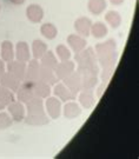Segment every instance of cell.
Segmentation results:
<instances>
[{"label": "cell", "mask_w": 139, "mask_h": 159, "mask_svg": "<svg viewBox=\"0 0 139 159\" xmlns=\"http://www.w3.org/2000/svg\"><path fill=\"white\" fill-rule=\"evenodd\" d=\"M77 71L81 75H99L100 66L93 47H85L79 53H75Z\"/></svg>", "instance_id": "obj_1"}, {"label": "cell", "mask_w": 139, "mask_h": 159, "mask_svg": "<svg viewBox=\"0 0 139 159\" xmlns=\"http://www.w3.org/2000/svg\"><path fill=\"white\" fill-rule=\"evenodd\" d=\"M26 106V116L24 121L27 125L32 126H41L48 124V116H47L46 111H45V106H44V102L41 98L34 97L32 98L29 102L25 104Z\"/></svg>", "instance_id": "obj_2"}, {"label": "cell", "mask_w": 139, "mask_h": 159, "mask_svg": "<svg viewBox=\"0 0 139 159\" xmlns=\"http://www.w3.org/2000/svg\"><path fill=\"white\" fill-rule=\"evenodd\" d=\"M32 98H34V91H33V81L23 80L20 86L16 91V100L26 104Z\"/></svg>", "instance_id": "obj_3"}, {"label": "cell", "mask_w": 139, "mask_h": 159, "mask_svg": "<svg viewBox=\"0 0 139 159\" xmlns=\"http://www.w3.org/2000/svg\"><path fill=\"white\" fill-rule=\"evenodd\" d=\"M94 52L98 60L109 57L117 52V41L114 39H109L103 43H99L94 47Z\"/></svg>", "instance_id": "obj_4"}, {"label": "cell", "mask_w": 139, "mask_h": 159, "mask_svg": "<svg viewBox=\"0 0 139 159\" xmlns=\"http://www.w3.org/2000/svg\"><path fill=\"white\" fill-rule=\"evenodd\" d=\"M45 111H46L47 116L52 119H58L61 114V102L59 100L57 97H47L45 102Z\"/></svg>", "instance_id": "obj_5"}, {"label": "cell", "mask_w": 139, "mask_h": 159, "mask_svg": "<svg viewBox=\"0 0 139 159\" xmlns=\"http://www.w3.org/2000/svg\"><path fill=\"white\" fill-rule=\"evenodd\" d=\"M6 107H7L8 114L11 116L13 121H17V123L24 121L25 116H26V107H25V105H24L23 102L14 100L10 105H7Z\"/></svg>", "instance_id": "obj_6"}, {"label": "cell", "mask_w": 139, "mask_h": 159, "mask_svg": "<svg viewBox=\"0 0 139 159\" xmlns=\"http://www.w3.org/2000/svg\"><path fill=\"white\" fill-rule=\"evenodd\" d=\"M61 81L64 83V85L69 89L70 91L72 93H74L75 96L81 91V75L78 71L72 72Z\"/></svg>", "instance_id": "obj_7"}, {"label": "cell", "mask_w": 139, "mask_h": 159, "mask_svg": "<svg viewBox=\"0 0 139 159\" xmlns=\"http://www.w3.org/2000/svg\"><path fill=\"white\" fill-rule=\"evenodd\" d=\"M75 71V63L71 60H65L57 64V66L54 68V73L58 80H64L67 75Z\"/></svg>", "instance_id": "obj_8"}, {"label": "cell", "mask_w": 139, "mask_h": 159, "mask_svg": "<svg viewBox=\"0 0 139 159\" xmlns=\"http://www.w3.org/2000/svg\"><path fill=\"white\" fill-rule=\"evenodd\" d=\"M54 87H53V93H54V97H57L60 102H71V100H75V96L74 93L70 91L69 89L64 85V83H57L54 84Z\"/></svg>", "instance_id": "obj_9"}, {"label": "cell", "mask_w": 139, "mask_h": 159, "mask_svg": "<svg viewBox=\"0 0 139 159\" xmlns=\"http://www.w3.org/2000/svg\"><path fill=\"white\" fill-rule=\"evenodd\" d=\"M7 72H10L11 74H13L14 77H17L19 80H25V72H26V63L19 61V60H11L7 63L6 66Z\"/></svg>", "instance_id": "obj_10"}, {"label": "cell", "mask_w": 139, "mask_h": 159, "mask_svg": "<svg viewBox=\"0 0 139 159\" xmlns=\"http://www.w3.org/2000/svg\"><path fill=\"white\" fill-rule=\"evenodd\" d=\"M91 26H92V20L87 17H80L74 21L75 32L84 38L91 35Z\"/></svg>", "instance_id": "obj_11"}, {"label": "cell", "mask_w": 139, "mask_h": 159, "mask_svg": "<svg viewBox=\"0 0 139 159\" xmlns=\"http://www.w3.org/2000/svg\"><path fill=\"white\" fill-rule=\"evenodd\" d=\"M39 70L40 63L38 59H29L26 63V72H25V80L29 81H37L39 79Z\"/></svg>", "instance_id": "obj_12"}, {"label": "cell", "mask_w": 139, "mask_h": 159, "mask_svg": "<svg viewBox=\"0 0 139 159\" xmlns=\"http://www.w3.org/2000/svg\"><path fill=\"white\" fill-rule=\"evenodd\" d=\"M26 17L31 23L39 24L44 19V10L38 4H32L26 8Z\"/></svg>", "instance_id": "obj_13"}, {"label": "cell", "mask_w": 139, "mask_h": 159, "mask_svg": "<svg viewBox=\"0 0 139 159\" xmlns=\"http://www.w3.org/2000/svg\"><path fill=\"white\" fill-rule=\"evenodd\" d=\"M14 58L23 61V63H27L31 59V52H29V46L26 41H19L16 45L14 48Z\"/></svg>", "instance_id": "obj_14"}, {"label": "cell", "mask_w": 139, "mask_h": 159, "mask_svg": "<svg viewBox=\"0 0 139 159\" xmlns=\"http://www.w3.org/2000/svg\"><path fill=\"white\" fill-rule=\"evenodd\" d=\"M67 44L74 53H79L86 47L87 41L86 38L81 37L79 34H70L67 37Z\"/></svg>", "instance_id": "obj_15"}, {"label": "cell", "mask_w": 139, "mask_h": 159, "mask_svg": "<svg viewBox=\"0 0 139 159\" xmlns=\"http://www.w3.org/2000/svg\"><path fill=\"white\" fill-rule=\"evenodd\" d=\"M21 84V80H19L17 77H14L13 74L10 72H5L0 77V85L11 90V91L16 92L18 90V87Z\"/></svg>", "instance_id": "obj_16"}, {"label": "cell", "mask_w": 139, "mask_h": 159, "mask_svg": "<svg viewBox=\"0 0 139 159\" xmlns=\"http://www.w3.org/2000/svg\"><path fill=\"white\" fill-rule=\"evenodd\" d=\"M63 113H64V117L66 119H74V118H78L81 114V107L74 102H66L64 108H61Z\"/></svg>", "instance_id": "obj_17"}, {"label": "cell", "mask_w": 139, "mask_h": 159, "mask_svg": "<svg viewBox=\"0 0 139 159\" xmlns=\"http://www.w3.org/2000/svg\"><path fill=\"white\" fill-rule=\"evenodd\" d=\"M33 91H34V97L41 98V99H46L47 97L51 96V85H48L47 83H44L41 80H37L33 83Z\"/></svg>", "instance_id": "obj_18"}, {"label": "cell", "mask_w": 139, "mask_h": 159, "mask_svg": "<svg viewBox=\"0 0 139 159\" xmlns=\"http://www.w3.org/2000/svg\"><path fill=\"white\" fill-rule=\"evenodd\" d=\"M79 102L84 108H91L96 102L94 90H83L79 92Z\"/></svg>", "instance_id": "obj_19"}, {"label": "cell", "mask_w": 139, "mask_h": 159, "mask_svg": "<svg viewBox=\"0 0 139 159\" xmlns=\"http://www.w3.org/2000/svg\"><path fill=\"white\" fill-rule=\"evenodd\" d=\"M44 83H47L48 85L53 86L54 84H57L59 80L58 78L56 77V73H54V70H51L48 67H45V66H41L40 65V70H39V79Z\"/></svg>", "instance_id": "obj_20"}, {"label": "cell", "mask_w": 139, "mask_h": 159, "mask_svg": "<svg viewBox=\"0 0 139 159\" xmlns=\"http://www.w3.org/2000/svg\"><path fill=\"white\" fill-rule=\"evenodd\" d=\"M1 60H4L5 63H8L14 59V47L10 40H4L1 43Z\"/></svg>", "instance_id": "obj_21"}, {"label": "cell", "mask_w": 139, "mask_h": 159, "mask_svg": "<svg viewBox=\"0 0 139 159\" xmlns=\"http://www.w3.org/2000/svg\"><path fill=\"white\" fill-rule=\"evenodd\" d=\"M106 7H107L106 0H88L87 2V8L93 16H100L105 12Z\"/></svg>", "instance_id": "obj_22"}, {"label": "cell", "mask_w": 139, "mask_h": 159, "mask_svg": "<svg viewBox=\"0 0 139 159\" xmlns=\"http://www.w3.org/2000/svg\"><path fill=\"white\" fill-rule=\"evenodd\" d=\"M47 50L48 48H47V44L45 41H43L40 39H35L32 43V53H31V56L33 57V59H38L39 60L45 54V52Z\"/></svg>", "instance_id": "obj_23"}, {"label": "cell", "mask_w": 139, "mask_h": 159, "mask_svg": "<svg viewBox=\"0 0 139 159\" xmlns=\"http://www.w3.org/2000/svg\"><path fill=\"white\" fill-rule=\"evenodd\" d=\"M39 60H40L41 66H45V67H48L51 68V70H54L56 66H57V64H58V58L56 56V53H53L50 50H47L45 52V54Z\"/></svg>", "instance_id": "obj_24"}, {"label": "cell", "mask_w": 139, "mask_h": 159, "mask_svg": "<svg viewBox=\"0 0 139 159\" xmlns=\"http://www.w3.org/2000/svg\"><path fill=\"white\" fill-rule=\"evenodd\" d=\"M109 33L107 26L101 21H97V23H92L91 26V35H93L96 39H103Z\"/></svg>", "instance_id": "obj_25"}, {"label": "cell", "mask_w": 139, "mask_h": 159, "mask_svg": "<svg viewBox=\"0 0 139 159\" xmlns=\"http://www.w3.org/2000/svg\"><path fill=\"white\" fill-rule=\"evenodd\" d=\"M105 21L113 30H116L122 25V16L117 11H109L105 14Z\"/></svg>", "instance_id": "obj_26"}, {"label": "cell", "mask_w": 139, "mask_h": 159, "mask_svg": "<svg viewBox=\"0 0 139 159\" xmlns=\"http://www.w3.org/2000/svg\"><path fill=\"white\" fill-rule=\"evenodd\" d=\"M40 33L44 38L48 40H53L57 35H58V29L56 27V25L51 23L43 24L40 27Z\"/></svg>", "instance_id": "obj_27"}, {"label": "cell", "mask_w": 139, "mask_h": 159, "mask_svg": "<svg viewBox=\"0 0 139 159\" xmlns=\"http://www.w3.org/2000/svg\"><path fill=\"white\" fill-rule=\"evenodd\" d=\"M98 75H81V91L83 90H94L98 86Z\"/></svg>", "instance_id": "obj_28"}, {"label": "cell", "mask_w": 139, "mask_h": 159, "mask_svg": "<svg viewBox=\"0 0 139 159\" xmlns=\"http://www.w3.org/2000/svg\"><path fill=\"white\" fill-rule=\"evenodd\" d=\"M14 100H16L14 92L0 85V104H2L4 106H7L11 102H14Z\"/></svg>", "instance_id": "obj_29"}, {"label": "cell", "mask_w": 139, "mask_h": 159, "mask_svg": "<svg viewBox=\"0 0 139 159\" xmlns=\"http://www.w3.org/2000/svg\"><path fill=\"white\" fill-rule=\"evenodd\" d=\"M118 57H119V54H118V51H117L116 53L111 54V56H109V57H106V58H104V59H100V60H98L99 66H100L101 68L116 67L117 61H118Z\"/></svg>", "instance_id": "obj_30"}, {"label": "cell", "mask_w": 139, "mask_h": 159, "mask_svg": "<svg viewBox=\"0 0 139 159\" xmlns=\"http://www.w3.org/2000/svg\"><path fill=\"white\" fill-rule=\"evenodd\" d=\"M56 56L60 61H65V60H70L72 57V53L70 51V48L65 45H58L56 47Z\"/></svg>", "instance_id": "obj_31"}, {"label": "cell", "mask_w": 139, "mask_h": 159, "mask_svg": "<svg viewBox=\"0 0 139 159\" xmlns=\"http://www.w3.org/2000/svg\"><path fill=\"white\" fill-rule=\"evenodd\" d=\"M13 124V119L11 116L6 112H1L0 111V130H6Z\"/></svg>", "instance_id": "obj_32"}, {"label": "cell", "mask_w": 139, "mask_h": 159, "mask_svg": "<svg viewBox=\"0 0 139 159\" xmlns=\"http://www.w3.org/2000/svg\"><path fill=\"white\" fill-rule=\"evenodd\" d=\"M114 70H116V67L103 68V71H101V74H100V79H101V83H104V84H109V81L111 80L112 75H113V73H114Z\"/></svg>", "instance_id": "obj_33"}, {"label": "cell", "mask_w": 139, "mask_h": 159, "mask_svg": "<svg viewBox=\"0 0 139 159\" xmlns=\"http://www.w3.org/2000/svg\"><path fill=\"white\" fill-rule=\"evenodd\" d=\"M6 72V66H5V61L0 59V77Z\"/></svg>", "instance_id": "obj_34"}, {"label": "cell", "mask_w": 139, "mask_h": 159, "mask_svg": "<svg viewBox=\"0 0 139 159\" xmlns=\"http://www.w3.org/2000/svg\"><path fill=\"white\" fill-rule=\"evenodd\" d=\"M8 1H10V2H11V4H13V5H23L24 2H25V1H26V0H8Z\"/></svg>", "instance_id": "obj_35"}, {"label": "cell", "mask_w": 139, "mask_h": 159, "mask_svg": "<svg viewBox=\"0 0 139 159\" xmlns=\"http://www.w3.org/2000/svg\"><path fill=\"white\" fill-rule=\"evenodd\" d=\"M124 1H125V0H110L111 4H112V5H114V6L122 5V4H124Z\"/></svg>", "instance_id": "obj_36"}, {"label": "cell", "mask_w": 139, "mask_h": 159, "mask_svg": "<svg viewBox=\"0 0 139 159\" xmlns=\"http://www.w3.org/2000/svg\"><path fill=\"white\" fill-rule=\"evenodd\" d=\"M5 107H6V106H4L2 104H0V111H2V110H5Z\"/></svg>", "instance_id": "obj_37"}, {"label": "cell", "mask_w": 139, "mask_h": 159, "mask_svg": "<svg viewBox=\"0 0 139 159\" xmlns=\"http://www.w3.org/2000/svg\"><path fill=\"white\" fill-rule=\"evenodd\" d=\"M0 11H1V5H0Z\"/></svg>", "instance_id": "obj_38"}]
</instances>
